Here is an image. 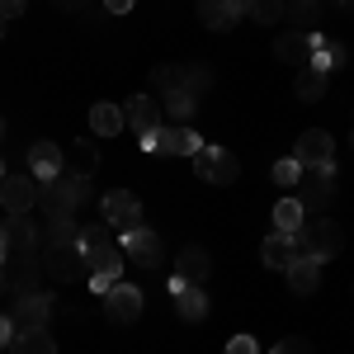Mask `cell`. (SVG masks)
I'll return each instance as SVG.
<instances>
[{
	"label": "cell",
	"mask_w": 354,
	"mask_h": 354,
	"mask_svg": "<svg viewBox=\"0 0 354 354\" xmlns=\"http://www.w3.org/2000/svg\"><path fill=\"white\" fill-rule=\"evenodd\" d=\"M90 185H85L81 175H57V180H38V203H43V213L48 218H71L76 213V203H81Z\"/></svg>",
	"instance_id": "obj_1"
},
{
	"label": "cell",
	"mask_w": 354,
	"mask_h": 354,
	"mask_svg": "<svg viewBox=\"0 0 354 354\" xmlns=\"http://www.w3.org/2000/svg\"><path fill=\"white\" fill-rule=\"evenodd\" d=\"M298 198H302L307 213H322L330 198H335V165H302Z\"/></svg>",
	"instance_id": "obj_2"
},
{
	"label": "cell",
	"mask_w": 354,
	"mask_h": 354,
	"mask_svg": "<svg viewBox=\"0 0 354 354\" xmlns=\"http://www.w3.org/2000/svg\"><path fill=\"white\" fill-rule=\"evenodd\" d=\"M302 236H307V255H312L317 265H326V260H335V255L345 250V232H340V222H330V218L302 222Z\"/></svg>",
	"instance_id": "obj_3"
},
{
	"label": "cell",
	"mask_w": 354,
	"mask_h": 354,
	"mask_svg": "<svg viewBox=\"0 0 354 354\" xmlns=\"http://www.w3.org/2000/svg\"><path fill=\"white\" fill-rule=\"evenodd\" d=\"M43 274H48V279H57V283H76V279H85V274H90V260H85L81 241L43 250Z\"/></svg>",
	"instance_id": "obj_4"
},
{
	"label": "cell",
	"mask_w": 354,
	"mask_h": 354,
	"mask_svg": "<svg viewBox=\"0 0 354 354\" xmlns=\"http://www.w3.org/2000/svg\"><path fill=\"white\" fill-rule=\"evenodd\" d=\"M189 161H194V175H198V180H208V185H236V175H241L236 156H232V151H222V147H198Z\"/></svg>",
	"instance_id": "obj_5"
},
{
	"label": "cell",
	"mask_w": 354,
	"mask_h": 354,
	"mask_svg": "<svg viewBox=\"0 0 354 354\" xmlns=\"http://www.w3.org/2000/svg\"><path fill=\"white\" fill-rule=\"evenodd\" d=\"M85 260H90V293H100V298H104V293H109L113 283L123 279V270H128V255H123L118 245H104V250H90Z\"/></svg>",
	"instance_id": "obj_6"
},
{
	"label": "cell",
	"mask_w": 354,
	"mask_h": 354,
	"mask_svg": "<svg viewBox=\"0 0 354 354\" xmlns=\"http://www.w3.org/2000/svg\"><path fill=\"white\" fill-rule=\"evenodd\" d=\"M100 213H104V222H109L118 236H123V232H137V227H147V222H142V203H137V194H128V189L104 194Z\"/></svg>",
	"instance_id": "obj_7"
},
{
	"label": "cell",
	"mask_w": 354,
	"mask_h": 354,
	"mask_svg": "<svg viewBox=\"0 0 354 354\" xmlns=\"http://www.w3.org/2000/svg\"><path fill=\"white\" fill-rule=\"evenodd\" d=\"M104 312H109V322L113 326H133L137 317H142V288L137 283H113L109 293H104Z\"/></svg>",
	"instance_id": "obj_8"
},
{
	"label": "cell",
	"mask_w": 354,
	"mask_h": 354,
	"mask_svg": "<svg viewBox=\"0 0 354 354\" xmlns=\"http://www.w3.org/2000/svg\"><path fill=\"white\" fill-rule=\"evenodd\" d=\"M33 203H38V180L33 175H5L0 180V208L10 218H24Z\"/></svg>",
	"instance_id": "obj_9"
},
{
	"label": "cell",
	"mask_w": 354,
	"mask_h": 354,
	"mask_svg": "<svg viewBox=\"0 0 354 354\" xmlns=\"http://www.w3.org/2000/svg\"><path fill=\"white\" fill-rule=\"evenodd\" d=\"M123 255L133 260V265H142V270H156L165 255L161 236L151 232V227H137V232H123Z\"/></svg>",
	"instance_id": "obj_10"
},
{
	"label": "cell",
	"mask_w": 354,
	"mask_h": 354,
	"mask_svg": "<svg viewBox=\"0 0 354 354\" xmlns=\"http://www.w3.org/2000/svg\"><path fill=\"white\" fill-rule=\"evenodd\" d=\"M123 118H128V128H133L137 137H156L161 133V100L147 90V95H133L128 100V109H123Z\"/></svg>",
	"instance_id": "obj_11"
},
{
	"label": "cell",
	"mask_w": 354,
	"mask_h": 354,
	"mask_svg": "<svg viewBox=\"0 0 354 354\" xmlns=\"http://www.w3.org/2000/svg\"><path fill=\"white\" fill-rule=\"evenodd\" d=\"M0 232H5V241H10V260H38L43 250H38V232H33V222L28 218H5L0 222Z\"/></svg>",
	"instance_id": "obj_12"
},
{
	"label": "cell",
	"mask_w": 354,
	"mask_h": 354,
	"mask_svg": "<svg viewBox=\"0 0 354 354\" xmlns=\"http://www.w3.org/2000/svg\"><path fill=\"white\" fill-rule=\"evenodd\" d=\"M48 317H53V298L48 293H24L15 302V330H48Z\"/></svg>",
	"instance_id": "obj_13"
},
{
	"label": "cell",
	"mask_w": 354,
	"mask_h": 354,
	"mask_svg": "<svg viewBox=\"0 0 354 354\" xmlns=\"http://www.w3.org/2000/svg\"><path fill=\"white\" fill-rule=\"evenodd\" d=\"M312 53H317V33H279V43H274V57L279 62H288V66H312Z\"/></svg>",
	"instance_id": "obj_14"
},
{
	"label": "cell",
	"mask_w": 354,
	"mask_h": 354,
	"mask_svg": "<svg viewBox=\"0 0 354 354\" xmlns=\"http://www.w3.org/2000/svg\"><path fill=\"white\" fill-rule=\"evenodd\" d=\"M293 156H298L302 165H330V156H335V142H330L326 128H307V133L293 142Z\"/></svg>",
	"instance_id": "obj_15"
},
{
	"label": "cell",
	"mask_w": 354,
	"mask_h": 354,
	"mask_svg": "<svg viewBox=\"0 0 354 354\" xmlns=\"http://www.w3.org/2000/svg\"><path fill=\"white\" fill-rule=\"evenodd\" d=\"M198 147H203V137L194 133L189 123H165L156 133V151H165V156H194Z\"/></svg>",
	"instance_id": "obj_16"
},
{
	"label": "cell",
	"mask_w": 354,
	"mask_h": 354,
	"mask_svg": "<svg viewBox=\"0 0 354 354\" xmlns=\"http://www.w3.org/2000/svg\"><path fill=\"white\" fill-rule=\"evenodd\" d=\"M241 15H245V0H198V19L213 33H227Z\"/></svg>",
	"instance_id": "obj_17"
},
{
	"label": "cell",
	"mask_w": 354,
	"mask_h": 354,
	"mask_svg": "<svg viewBox=\"0 0 354 354\" xmlns=\"http://www.w3.org/2000/svg\"><path fill=\"white\" fill-rule=\"evenodd\" d=\"M28 170H33V180H57V175H66L62 147H53V142H33V147H28Z\"/></svg>",
	"instance_id": "obj_18"
},
{
	"label": "cell",
	"mask_w": 354,
	"mask_h": 354,
	"mask_svg": "<svg viewBox=\"0 0 354 354\" xmlns=\"http://www.w3.org/2000/svg\"><path fill=\"white\" fill-rule=\"evenodd\" d=\"M175 274L185 279V283H208V274H213V260H208V250L203 245H185L180 255H175Z\"/></svg>",
	"instance_id": "obj_19"
},
{
	"label": "cell",
	"mask_w": 354,
	"mask_h": 354,
	"mask_svg": "<svg viewBox=\"0 0 354 354\" xmlns=\"http://www.w3.org/2000/svg\"><path fill=\"white\" fill-rule=\"evenodd\" d=\"M260 260H265V270H288L293 260H298V250H293V236H283V232H270L265 245H260Z\"/></svg>",
	"instance_id": "obj_20"
},
{
	"label": "cell",
	"mask_w": 354,
	"mask_h": 354,
	"mask_svg": "<svg viewBox=\"0 0 354 354\" xmlns=\"http://www.w3.org/2000/svg\"><path fill=\"white\" fill-rule=\"evenodd\" d=\"M283 279H288V288H293V293L307 298V293H317V288H322V265L302 255V260H293V265L283 270Z\"/></svg>",
	"instance_id": "obj_21"
},
{
	"label": "cell",
	"mask_w": 354,
	"mask_h": 354,
	"mask_svg": "<svg viewBox=\"0 0 354 354\" xmlns=\"http://www.w3.org/2000/svg\"><path fill=\"white\" fill-rule=\"evenodd\" d=\"M194 109H198V95H189L185 85L170 90V95H161V118H165V123H189Z\"/></svg>",
	"instance_id": "obj_22"
},
{
	"label": "cell",
	"mask_w": 354,
	"mask_h": 354,
	"mask_svg": "<svg viewBox=\"0 0 354 354\" xmlns=\"http://www.w3.org/2000/svg\"><path fill=\"white\" fill-rule=\"evenodd\" d=\"M302 222H307V208H302V198H298V194H288V198H279V203H274V232L293 236Z\"/></svg>",
	"instance_id": "obj_23"
},
{
	"label": "cell",
	"mask_w": 354,
	"mask_h": 354,
	"mask_svg": "<svg viewBox=\"0 0 354 354\" xmlns=\"http://www.w3.org/2000/svg\"><path fill=\"white\" fill-rule=\"evenodd\" d=\"M123 123H128V118H123L118 104H90V133L95 137H118Z\"/></svg>",
	"instance_id": "obj_24"
},
{
	"label": "cell",
	"mask_w": 354,
	"mask_h": 354,
	"mask_svg": "<svg viewBox=\"0 0 354 354\" xmlns=\"http://www.w3.org/2000/svg\"><path fill=\"white\" fill-rule=\"evenodd\" d=\"M38 236H43V250H53V245H76L81 241V227H76V218H48Z\"/></svg>",
	"instance_id": "obj_25"
},
{
	"label": "cell",
	"mask_w": 354,
	"mask_h": 354,
	"mask_svg": "<svg viewBox=\"0 0 354 354\" xmlns=\"http://www.w3.org/2000/svg\"><path fill=\"white\" fill-rule=\"evenodd\" d=\"M66 175H81V180H90L95 170H100V151H95V142H71V151H66Z\"/></svg>",
	"instance_id": "obj_26"
},
{
	"label": "cell",
	"mask_w": 354,
	"mask_h": 354,
	"mask_svg": "<svg viewBox=\"0 0 354 354\" xmlns=\"http://www.w3.org/2000/svg\"><path fill=\"white\" fill-rule=\"evenodd\" d=\"M293 95H298L302 104H317V100L326 95V71H317V66H302L298 81H293Z\"/></svg>",
	"instance_id": "obj_27"
},
{
	"label": "cell",
	"mask_w": 354,
	"mask_h": 354,
	"mask_svg": "<svg viewBox=\"0 0 354 354\" xmlns=\"http://www.w3.org/2000/svg\"><path fill=\"white\" fill-rule=\"evenodd\" d=\"M10 354H57V340L48 330H19L10 340Z\"/></svg>",
	"instance_id": "obj_28"
},
{
	"label": "cell",
	"mask_w": 354,
	"mask_h": 354,
	"mask_svg": "<svg viewBox=\"0 0 354 354\" xmlns=\"http://www.w3.org/2000/svg\"><path fill=\"white\" fill-rule=\"evenodd\" d=\"M175 307H180L185 322H203V317H208V293H203L198 283H189L185 293H175Z\"/></svg>",
	"instance_id": "obj_29"
},
{
	"label": "cell",
	"mask_w": 354,
	"mask_h": 354,
	"mask_svg": "<svg viewBox=\"0 0 354 354\" xmlns=\"http://www.w3.org/2000/svg\"><path fill=\"white\" fill-rule=\"evenodd\" d=\"M283 10H288L283 0H245V15H250L255 24H279Z\"/></svg>",
	"instance_id": "obj_30"
},
{
	"label": "cell",
	"mask_w": 354,
	"mask_h": 354,
	"mask_svg": "<svg viewBox=\"0 0 354 354\" xmlns=\"http://www.w3.org/2000/svg\"><path fill=\"white\" fill-rule=\"evenodd\" d=\"M298 180H302V161L298 156L274 161V185H279V189H298Z\"/></svg>",
	"instance_id": "obj_31"
},
{
	"label": "cell",
	"mask_w": 354,
	"mask_h": 354,
	"mask_svg": "<svg viewBox=\"0 0 354 354\" xmlns=\"http://www.w3.org/2000/svg\"><path fill=\"white\" fill-rule=\"evenodd\" d=\"M109 236H113L109 222H90V227H81V250H85V255H90V250H104Z\"/></svg>",
	"instance_id": "obj_32"
},
{
	"label": "cell",
	"mask_w": 354,
	"mask_h": 354,
	"mask_svg": "<svg viewBox=\"0 0 354 354\" xmlns=\"http://www.w3.org/2000/svg\"><path fill=\"white\" fill-rule=\"evenodd\" d=\"M180 85H185L189 95H203V90L213 85V71H208V66H180Z\"/></svg>",
	"instance_id": "obj_33"
},
{
	"label": "cell",
	"mask_w": 354,
	"mask_h": 354,
	"mask_svg": "<svg viewBox=\"0 0 354 354\" xmlns=\"http://www.w3.org/2000/svg\"><path fill=\"white\" fill-rule=\"evenodd\" d=\"M180 90V66H156L151 71V95H170Z\"/></svg>",
	"instance_id": "obj_34"
},
{
	"label": "cell",
	"mask_w": 354,
	"mask_h": 354,
	"mask_svg": "<svg viewBox=\"0 0 354 354\" xmlns=\"http://www.w3.org/2000/svg\"><path fill=\"white\" fill-rule=\"evenodd\" d=\"M317 10H322L317 0H293V5H288L283 15H293V24H298L302 33H312V15H317Z\"/></svg>",
	"instance_id": "obj_35"
},
{
	"label": "cell",
	"mask_w": 354,
	"mask_h": 354,
	"mask_svg": "<svg viewBox=\"0 0 354 354\" xmlns=\"http://www.w3.org/2000/svg\"><path fill=\"white\" fill-rule=\"evenodd\" d=\"M227 354H260V350H255L250 335H236V340H227Z\"/></svg>",
	"instance_id": "obj_36"
},
{
	"label": "cell",
	"mask_w": 354,
	"mask_h": 354,
	"mask_svg": "<svg viewBox=\"0 0 354 354\" xmlns=\"http://www.w3.org/2000/svg\"><path fill=\"white\" fill-rule=\"evenodd\" d=\"M274 354H312V345H307V340H279Z\"/></svg>",
	"instance_id": "obj_37"
},
{
	"label": "cell",
	"mask_w": 354,
	"mask_h": 354,
	"mask_svg": "<svg viewBox=\"0 0 354 354\" xmlns=\"http://www.w3.org/2000/svg\"><path fill=\"white\" fill-rule=\"evenodd\" d=\"M24 15V0H0V19H19Z\"/></svg>",
	"instance_id": "obj_38"
},
{
	"label": "cell",
	"mask_w": 354,
	"mask_h": 354,
	"mask_svg": "<svg viewBox=\"0 0 354 354\" xmlns=\"http://www.w3.org/2000/svg\"><path fill=\"white\" fill-rule=\"evenodd\" d=\"M10 340H15V322H10V317H0V350H5Z\"/></svg>",
	"instance_id": "obj_39"
},
{
	"label": "cell",
	"mask_w": 354,
	"mask_h": 354,
	"mask_svg": "<svg viewBox=\"0 0 354 354\" xmlns=\"http://www.w3.org/2000/svg\"><path fill=\"white\" fill-rule=\"evenodd\" d=\"M104 5H109V15H128L133 10V0H104Z\"/></svg>",
	"instance_id": "obj_40"
},
{
	"label": "cell",
	"mask_w": 354,
	"mask_h": 354,
	"mask_svg": "<svg viewBox=\"0 0 354 354\" xmlns=\"http://www.w3.org/2000/svg\"><path fill=\"white\" fill-rule=\"evenodd\" d=\"M10 265V241H5V232H0V270Z\"/></svg>",
	"instance_id": "obj_41"
},
{
	"label": "cell",
	"mask_w": 354,
	"mask_h": 354,
	"mask_svg": "<svg viewBox=\"0 0 354 354\" xmlns=\"http://www.w3.org/2000/svg\"><path fill=\"white\" fill-rule=\"evenodd\" d=\"M0 293H10V279H5V270H0Z\"/></svg>",
	"instance_id": "obj_42"
},
{
	"label": "cell",
	"mask_w": 354,
	"mask_h": 354,
	"mask_svg": "<svg viewBox=\"0 0 354 354\" xmlns=\"http://www.w3.org/2000/svg\"><path fill=\"white\" fill-rule=\"evenodd\" d=\"M335 5H340V10H354V0H335Z\"/></svg>",
	"instance_id": "obj_43"
},
{
	"label": "cell",
	"mask_w": 354,
	"mask_h": 354,
	"mask_svg": "<svg viewBox=\"0 0 354 354\" xmlns=\"http://www.w3.org/2000/svg\"><path fill=\"white\" fill-rule=\"evenodd\" d=\"M5 24H10V19H0V38H5Z\"/></svg>",
	"instance_id": "obj_44"
},
{
	"label": "cell",
	"mask_w": 354,
	"mask_h": 354,
	"mask_svg": "<svg viewBox=\"0 0 354 354\" xmlns=\"http://www.w3.org/2000/svg\"><path fill=\"white\" fill-rule=\"evenodd\" d=\"M0 180H5V161H0Z\"/></svg>",
	"instance_id": "obj_45"
},
{
	"label": "cell",
	"mask_w": 354,
	"mask_h": 354,
	"mask_svg": "<svg viewBox=\"0 0 354 354\" xmlns=\"http://www.w3.org/2000/svg\"><path fill=\"white\" fill-rule=\"evenodd\" d=\"M0 137H5V118H0Z\"/></svg>",
	"instance_id": "obj_46"
}]
</instances>
